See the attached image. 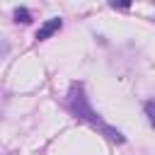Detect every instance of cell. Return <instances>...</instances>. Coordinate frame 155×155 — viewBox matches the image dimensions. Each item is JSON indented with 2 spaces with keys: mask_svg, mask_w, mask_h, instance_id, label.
Instances as JSON below:
<instances>
[{
  "mask_svg": "<svg viewBox=\"0 0 155 155\" xmlns=\"http://www.w3.org/2000/svg\"><path fill=\"white\" fill-rule=\"evenodd\" d=\"M68 107H70V111H73L75 116H80V119H85V121L94 124L97 128H102V126H104V121L99 119V114L90 107L82 82H73V85H70V92H68Z\"/></svg>",
  "mask_w": 155,
  "mask_h": 155,
  "instance_id": "cell-1",
  "label": "cell"
},
{
  "mask_svg": "<svg viewBox=\"0 0 155 155\" xmlns=\"http://www.w3.org/2000/svg\"><path fill=\"white\" fill-rule=\"evenodd\" d=\"M63 27V19L61 17H53V19H46L41 27H39V31H36V41H46L48 36H53L58 29Z\"/></svg>",
  "mask_w": 155,
  "mask_h": 155,
  "instance_id": "cell-2",
  "label": "cell"
},
{
  "mask_svg": "<svg viewBox=\"0 0 155 155\" xmlns=\"http://www.w3.org/2000/svg\"><path fill=\"white\" fill-rule=\"evenodd\" d=\"M99 131H102V133H104V136H107L109 140H116V143H124V140H126V138H124V133H121L119 128H114V126H109V124H104V126H102Z\"/></svg>",
  "mask_w": 155,
  "mask_h": 155,
  "instance_id": "cell-3",
  "label": "cell"
},
{
  "mask_svg": "<svg viewBox=\"0 0 155 155\" xmlns=\"http://www.w3.org/2000/svg\"><path fill=\"white\" fill-rule=\"evenodd\" d=\"M15 22H22V24H29L31 22V12L27 10V7H15Z\"/></svg>",
  "mask_w": 155,
  "mask_h": 155,
  "instance_id": "cell-4",
  "label": "cell"
},
{
  "mask_svg": "<svg viewBox=\"0 0 155 155\" xmlns=\"http://www.w3.org/2000/svg\"><path fill=\"white\" fill-rule=\"evenodd\" d=\"M143 109H145V119H148V124H153V119H155V116H153L155 102H153V99H145V102H143Z\"/></svg>",
  "mask_w": 155,
  "mask_h": 155,
  "instance_id": "cell-5",
  "label": "cell"
},
{
  "mask_svg": "<svg viewBox=\"0 0 155 155\" xmlns=\"http://www.w3.org/2000/svg\"><path fill=\"white\" fill-rule=\"evenodd\" d=\"M111 7H119V10H128L131 7V2H109Z\"/></svg>",
  "mask_w": 155,
  "mask_h": 155,
  "instance_id": "cell-6",
  "label": "cell"
}]
</instances>
